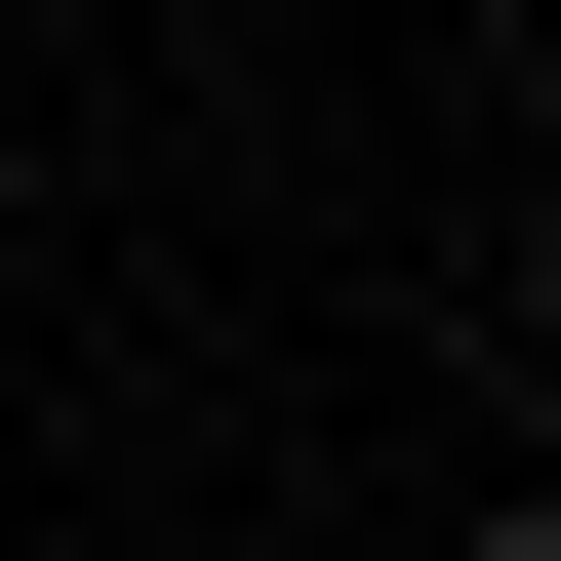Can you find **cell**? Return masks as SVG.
Here are the masks:
<instances>
[{"label": "cell", "mask_w": 561, "mask_h": 561, "mask_svg": "<svg viewBox=\"0 0 561 561\" xmlns=\"http://www.w3.org/2000/svg\"><path fill=\"white\" fill-rule=\"evenodd\" d=\"M481 561H561V481H522V522H481Z\"/></svg>", "instance_id": "obj_1"}, {"label": "cell", "mask_w": 561, "mask_h": 561, "mask_svg": "<svg viewBox=\"0 0 561 561\" xmlns=\"http://www.w3.org/2000/svg\"><path fill=\"white\" fill-rule=\"evenodd\" d=\"M522 321H561V241H522Z\"/></svg>", "instance_id": "obj_2"}]
</instances>
